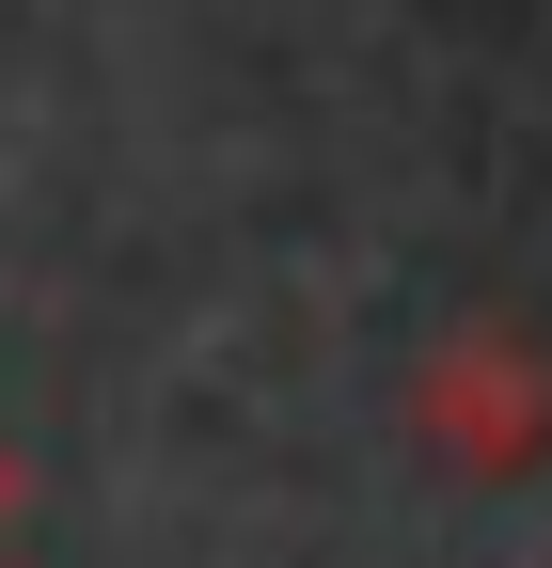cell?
<instances>
[{
	"mask_svg": "<svg viewBox=\"0 0 552 568\" xmlns=\"http://www.w3.org/2000/svg\"><path fill=\"white\" fill-rule=\"evenodd\" d=\"M410 426H427V458L442 474H521L536 443H552V364L521 332H458V347H427V379H410Z\"/></svg>",
	"mask_w": 552,
	"mask_h": 568,
	"instance_id": "6da1fadb",
	"label": "cell"
},
{
	"mask_svg": "<svg viewBox=\"0 0 552 568\" xmlns=\"http://www.w3.org/2000/svg\"><path fill=\"white\" fill-rule=\"evenodd\" d=\"M17 506H32V474H17V443H0V537H17Z\"/></svg>",
	"mask_w": 552,
	"mask_h": 568,
	"instance_id": "7a4b0ae2",
	"label": "cell"
}]
</instances>
